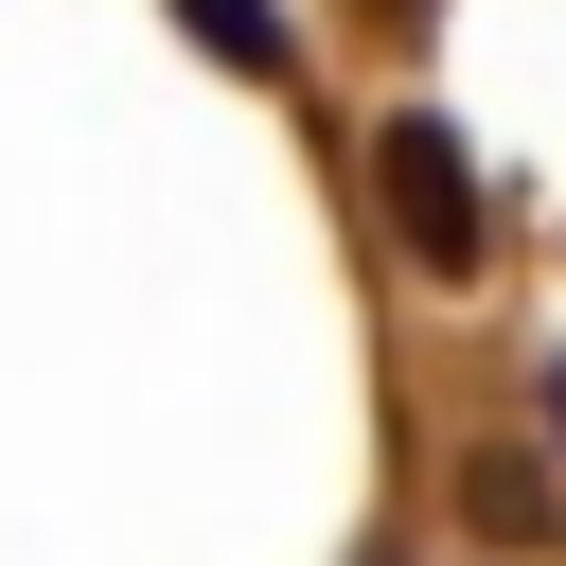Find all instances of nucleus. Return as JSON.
Listing matches in <instances>:
<instances>
[{"mask_svg": "<svg viewBox=\"0 0 566 566\" xmlns=\"http://www.w3.org/2000/svg\"><path fill=\"white\" fill-rule=\"evenodd\" d=\"M354 177H371V212H389V248H407L424 283H495V177H478V142H460L442 106H389V124L354 142Z\"/></svg>", "mask_w": 566, "mask_h": 566, "instance_id": "nucleus-1", "label": "nucleus"}, {"mask_svg": "<svg viewBox=\"0 0 566 566\" xmlns=\"http://www.w3.org/2000/svg\"><path fill=\"white\" fill-rule=\"evenodd\" d=\"M442 513H460V548H495V566H548V548H566V460H548L531 424H495V442H460Z\"/></svg>", "mask_w": 566, "mask_h": 566, "instance_id": "nucleus-2", "label": "nucleus"}, {"mask_svg": "<svg viewBox=\"0 0 566 566\" xmlns=\"http://www.w3.org/2000/svg\"><path fill=\"white\" fill-rule=\"evenodd\" d=\"M177 35H195L212 71H248V88H283V71H301V35H283V0H177Z\"/></svg>", "mask_w": 566, "mask_h": 566, "instance_id": "nucleus-3", "label": "nucleus"}, {"mask_svg": "<svg viewBox=\"0 0 566 566\" xmlns=\"http://www.w3.org/2000/svg\"><path fill=\"white\" fill-rule=\"evenodd\" d=\"M531 442H548V460H566V354H548V371H531Z\"/></svg>", "mask_w": 566, "mask_h": 566, "instance_id": "nucleus-4", "label": "nucleus"}, {"mask_svg": "<svg viewBox=\"0 0 566 566\" xmlns=\"http://www.w3.org/2000/svg\"><path fill=\"white\" fill-rule=\"evenodd\" d=\"M424 18H442V0H371V35H424Z\"/></svg>", "mask_w": 566, "mask_h": 566, "instance_id": "nucleus-5", "label": "nucleus"}]
</instances>
